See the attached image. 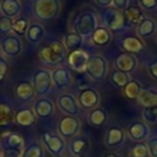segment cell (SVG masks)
Segmentation results:
<instances>
[{"instance_id": "obj_48", "label": "cell", "mask_w": 157, "mask_h": 157, "mask_svg": "<svg viewBox=\"0 0 157 157\" xmlns=\"http://www.w3.org/2000/svg\"><path fill=\"white\" fill-rule=\"evenodd\" d=\"M0 153H1V147H0Z\"/></svg>"}, {"instance_id": "obj_38", "label": "cell", "mask_w": 157, "mask_h": 157, "mask_svg": "<svg viewBox=\"0 0 157 157\" xmlns=\"http://www.w3.org/2000/svg\"><path fill=\"white\" fill-rule=\"evenodd\" d=\"M12 25H13V20L6 16H1L0 17V34H9L12 31Z\"/></svg>"}, {"instance_id": "obj_26", "label": "cell", "mask_w": 157, "mask_h": 157, "mask_svg": "<svg viewBox=\"0 0 157 157\" xmlns=\"http://www.w3.org/2000/svg\"><path fill=\"white\" fill-rule=\"evenodd\" d=\"M156 31H157V23L151 17H145L137 25V28H136L137 36L140 38H148V37L153 36L156 33Z\"/></svg>"}, {"instance_id": "obj_42", "label": "cell", "mask_w": 157, "mask_h": 157, "mask_svg": "<svg viewBox=\"0 0 157 157\" xmlns=\"http://www.w3.org/2000/svg\"><path fill=\"white\" fill-rule=\"evenodd\" d=\"M7 71H9V63L6 61V59L2 55H0V81H2L5 78Z\"/></svg>"}, {"instance_id": "obj_34", "label": "cell", "mask_w": 157, "mask_h": 157, "mask_svg": "<svg viewBox=\"0 0 157 157\" xmlns=\"http://www.w3.org/2000/svg\"><path fill=\"white\" fill-rule=\"evenodd\" d=\"M22 157H44V148L39 142H32L22 151Z\"/></svg>"}, {"instance_id": "obj_17", "label": "cell", "mask_w": 157, "mask_h": 157, "mask_svg": "<svg viewBox=\"0 0 157 157\" xmlns=\"http://www.w3.org/2000/svg\"><path fill=\"white\" fill-rule=\"evenodd\" d=\"M119 44L124 53H130L134 55L145 49V43L139 36H125Z\"/></svg>"}, {"instance_id": "obj_19", "label": "cell", "mask_w": 157, "mask_h": 157, "mask_svg": "<svg viewBox=\"0 0 157 157\" xmlns=\"http://www.w3.org/2000/svg\"><path fill=\"white\" fill-rule=\"evenodd\" d=\"M125 141V131L120 126H110L104 136V145L107 147H118Z\"/></svg>"}, {"instance_id": "obj_20", "label": "cell", "mask_w": 157, "mask_h": 157, "mask_svg": "<svg viewBox=\"0 0 157 157\" xmlns=\"http://www.w3.org/2000/svg\"><path fill=\"white\" fill-rule=\"evenodd\" d=\"M23 137L15 131H5L0 136L1 148H23Z\"/></svg>"}, {"instance_id": "obj_13", "label": "cell", "mask_w": 157, "mask_h": 157, "mask_svg": "<svg viewBox=\"0 0 157 157\" xmlns=\"http://www.w3.org/2000/svg\"><path fill=\"white\" fill-rule=\"evenodd\" d=\"M137 58L134 54L130 53H121L119 54L115 60H114V66L118 71L125 72V74H131L132 71L136 70L137 67Z\"/></svg>"}, {"instance_id": "obj_18", "label": "cell", "mask_w": 157, "mask_h": 157, "mask_svg": "<svg viewBox=\"0 0 157 157\" xmlns=\"http://www.w3.org/2000/svg\"><path fill=\"white\" fill-rule=\"evenodd\" d=\"M148 134H150L148 125H147V123H145L142 120L134 121L128 129L129 137L136 142H142L144 140H146L148 137Z\"/></svg>"}, {"instance_id": "obj_11", "label": "cell", "mask_w": 157, "mask_h": 157, "mask_svg": "<svg viewBox=\"0 0 157 157\" xmlns=\"http://www.w3.org/2000/svg\"><path fill=\"white\" fill-rule=\"evenodd\" d=\"M99 99H101V97H99V93L97 90H94L92 87H86V88H82L80 91L77 103L81 108L93 109L98 105Z\"/></svg>"}, {"instance_id": "obj_7", "label": "cell", "mask_w": 157, "mask_h": 157, "mask_svg": "<svg viewBox=\"0 0 157 157\" xmlns=\"http://www.w3.org/2000/svg\"><path fill=\"white\" fill-rule=\"evenodd\" d=\"M81 121L72 115H63L58 121V132L63 139H72L77 136Z\"/></svg>"}, {"instance_id": "obj_41", "label": "cell", "mask_w": 157, "mask_h": 157, "mask_svg": "<svg viewBox=\"0 0 157 157\" xmlns=\"http://www.w3.org/2000/svg\"><path fill=\"white\" fill-rule=\"evenodd\" d=\"M146 145L148 148V155L151 157H157V137H150Z\"/></svg>"}, {"instance_id": "obj_43", "label": "cell", "mask_w": 157, "mask_h": 157, "mask_svg": "<svg viewBox=\"0 0 157 157\" xmlns=\"http://www.w3.org/2000/svg\"><path fill=\"white\" fill-rule=\"evenodd\" d=\"M148 74H150V76L152 78L157 80V59L153 60L152 63H150V65H148Z\"/></svg>"}, {"instance_id": "obj_49", "label": "cell", "mask_w": 157, "mask_h": 157, "mask_svg": "<svg viewBox=\"0 0 157 157\" xmlns=\"http://www.w3.org/2000/svg\"><path fill=\"white\" fill-rule=\"evenodd\" d=\"M59 157H64V156H59ZM72 157H74V156H72Z\"/></svg>"}, {"instance_id": "obj_46", "label": "cell", "mask_w": 157, "mask_h": 157, "mask_svg": "<svg viewBox=\"0 0 157 157\" xmlns=\"http://www.w3.org/2000/svg\"><path fill=\"white\" fill-rule=\"evenodd\" d=\"M102 157H121V156H119V155H117V153H105V155H103Z\"/></svg>"}, {"instance_id": "obj_24", "label": "cell", "mask_w": 157, "mask_h": 157, "mask_svg": "<svg viewBox=\"0 0 157 157\" xmlns=\"http://www.w3.org/2000/svg\"><path fill=\"white\" fill-rule=\"evenodd\" d=\"M25 36H26V39H27L28 43L37 45V44L42 43V40L44 39V37H45V29H44V27L40 23L33 22V23H31L28 26V29H27V32H26Z\"/></svg>"}, {"instance_id": "obj_12", "label": "cell", "mask_w": 157, "mask_h": 157, "mask_svg": "<svg viewBox=\"0 0 157 157\" xmlns=\"http://www.w3.org/2000/svg\"><path fill=\"white\" fill-rule=\"evenodd\" d=\"M88 54L85 50L77 49V50H72L69 52L66 55V63L69 65L70 69L77 71V72H83L86 64L88 61Z\"/></svg>"}, {"instance_id": "obj_2", "label": "cell", "mask_w": 157, "mask_h": 157, "mask_svg": "<svg viewBox=\"0 0 157 157\" xmlns=\"http://www.w3.org/2000/svg\"><path fill=\"white\" fill-rule=\"evenodd\" d=\"M60 13L59 0H34L33 15L37 20L43 22H50L55 20Z\"/></svg>"}, {"instance_id": "obj_1", "label": "cell", "mask_w": 157, "mask_h": 157, "mask_svg": "<svg viewBox=\"0 0 157 157\" xmlns=\"http://www.w3.org/2000/svg\"><path fill=\"white\" fill-rule=\"evenodd\" d=\"M66 52L67 50L65 49L63 42L53 39L39 47L38 58L43 64L48 66H56L66 60V55H67Z\"/></svg>"}, {"instance_id": "obj_9", "label": "cell", "mask_w": 157, "mask_h": 157, "mask_svg": "<svg viewBox=\"0 0 157 157\" xmlns=\"http://www.w3.org/2000/svg\"><path fill=\"white\" fill-rule=\"evenodd\" d=\"M42 142L47 151L52 153L55 157H59L63 155L65 150V141L60 135L52 134V132H43L42 134Z\"/></svg>"}, {"instance_id": "obj_21", "label": "cell", "mask_w": 157, "mask_h": 157, "mask_svg": "<svg viewBox=\"0 0 157 157\" xmlns=\"http://www.w3.org/2000/svg\"><path fill=\"white\" fill-rule=\"evenodd\" d=\"M15 96L18 101L25 102V103L33 101V98L36 96V92H34L32 82L26 81V80L20 81L15 87Z\"/></svg>"}, {"instance_id": "obj_3", "label": "cell", "mask_w": 157, "mask_h": 157, "mask_svg": "<svg viewBox=\"0 0 157 157\" xmlns=\"http://www.w3.org/2000/svg\"><path fill=\"white\" fill-rule=\"evenodd\" d=\"M97 27H98L97 16L93 11H90V10L81 11L74 22L75 32L78 33L82 38L83 37H91Z\"/></svg>"}, {"instance_id": "obj_14", "label": "cell", "mask_w": 157, "mask_h": 157, "mask_svg": "<svg viewBox=\"0 0 157 157\" xmlns=\"http://www.w3.org/2000/svg\"><path fill=\"white\" fill-rule=\"evenodd\" d=\"M121 12L124 17L125 28L131 27V26H137L145 18L144 11L139 5H128Z\"/></svg>"}, {"instance_id": "obj_33", "label": "cell", "mask_w": 157, "mask_h": 157, "mask_svg": "<svg viewBox=\"0 0 157 157\" xmlns=\"http://www.w3.org/2000/svg\"><path fill=\"white\" fill-rule=\"evenodd\" d=\"M112 85L117 88H123L129 81H130V77L128 74L125 72H121V71H118V70H114L112 74H110V77H109Z\"/></svg>"}, {"instance_id": "obj_6", "label": "cell", "mask_w": 157, "mask_h": 157, "mask_svg": "<svg viewBox=\"0 0 157 157\" xmlns=\"http://www.w3.org/2000/svg\"><path fill=\"white\" fill-rule=\"evenodd\" d=\"M102 20L104 27H107L110 32H120L125 28L123 12L115 7H105L102 12Z\"/></svg>"}, {"instance_id": "obj_44", "label": "cell", "mask_w": 157, "mask_h": 157, "mask_svg": "<svg viewBox=\"0 0 157 157\" xmlns=\"http://www.w3.org/2000/svg\"><path fill=\"white\" fill-rule=\"evenodd\" d=\"M113 6L115 7V9H118V10H124L128 5H129V0H113Z\"/></svg>"}, {"instance_id": "obj_5", "label": "cell", "mask_w": 157, "mask_h": 157, "mask_svg": "<svg viewBox=\"0 0 157 157\" xmlns=\"http://www.w3.org/2000/svg\"><path fill=\"white\" fill-rule=\"evenodd\" d=\"M32 85L34 88V92L38 97H44L47 93L50 92L53 87L52 81V72L47 69H38L33 74L32 77Z\"/></svg>"}, {"instance_id": "obj_47", "label": "cell", "mask_w": 157, "mask_h": 157, "mask_svg": "<svg viewBox=\"0 0 157 157\" xmlns=\"http://www.w3.org/2000/svg\"><path fill=\"white\" fill-rule=\"evenodd\" d=\"M1 2H2V0H0V5H1Z\"/></svg>"}, {"instance_id": "obj_16", "label": "cell", "mask_w": 157, "mask_h": 157, "mask_svg": "<svg viewBox=\"0 0 157 157\" xmlns=\"http://www.w3.org/2000/svg\"><path fill=\"white\" fill-rule=\"evenodd\" d=\"M13 121L21 128H29V126L36 124L37 115L34 114L33 109H31L28 107H23V108H20L15 112Z\"/></svg>"}, {"instance_id": "obj_8", "label": "cell", "mask_w": 157, "mask_h": 157, "mask_svg": "<svg viewBox=\"0 0 157 157\" xmlns=\"http://www.w3.org/2000/svg\"><path fill=\"white\" fill-rule=\"evenodd\" d=\"M0 50L7 58H16L22 52V39L17 34H6L0 40Z\"/></svg>"}, {"instance_id": "obj_37", "label": "cell", "mask_w": 157, "mask_h": 157, "mask_svg": "<svg viewBox=\"0 0 157 157\" xmlns=\"http://www.w3.org/2000/svg\"><path fill=\"white\" fill-rule=\"evenodd\" d=\"M144 121L145 123H151V124H157V109L156 105L155 107H150V108H145L144 113Z\"/></svg>"}, {"instance_id": "obj_4", "label": "cell", "mask_w": 157, "mask_h": 157, "mask_svg": "<svg viewBox=\"0 0 157 157\" xmlns=\"http://www.w3.org/2000/svg\"><path fill=\"white\" fill-rule=\"evenodd\" d=\"M83 74L94 81H102L108 74V63L101 55H92L88 58Z\"/></svg>"}, {"instance_id": "obj_40", "label": "cell", "mask_w": 157, "mask_h": 157, "mask_svg": "<svg viewBox=\"0 0 157 157\" xmlns=\"http://www.w3.org/2000/svg\"><path fill=\"white\" fill-rule=\"evenodd\" d=\"M139 6L146 11H153L157 9V0H139Z\"/></svg>"}, {"instance_id": "obj_30", "label": "cell", "mask_w": 157, "mask_h": 157, "mask_svg": "<svg viewBox=\"0 0 157 157\" xmlns=\"http://www.w3.org/2000/svg\"><path fill=\"white\" fill-rule=\"evenodd\" d=\"M82 43H83V38L76 32H71V33L65 34L64 40H63V44H64L65 49L69 50V52L80 49Z\"/></svg>"}, {"instance_id": "obj_27", "label": "cell", "mask_w": 157, "mask_h": 157, "mask_svg": "<svg viewBox=\"0 0 157 157\" xmlns=\"http://www.w3.org/2000/svg\"><path fill=\"white\" fill-rule=\"evenodd\" d=\"M107 120H108V112L104 108H99V107L97 108L96 107L87 115V121L92 126H97V128L102 126L107 123Z\"/></svg>"}, {"instance_id": "obj_28", "label": "cell", "mask_w": 157, "mask_h": 157, "mask_svg": "<svg viewBox=\"0 0 157 157\" xmlns=\"http://www.w3.org/2000/svg\"><path fill=\"white\" fill-rule=\"evenodd\" d=\"M21 11V2L20 0H2L0 5V12L2 16L13 18Z\"/></svg>"}, {"instance_id": "obj_22", "label": "cell", "mask_w": 157, "mask_h": 157, "mask_svg": "<svg viewBox=\"0 0 157 157\" xmlns=\"http://www.w3.org/2000/svg\"><path fill=\"white\" fill-rule=\"evenodd\" d=\"M52 81L53 86L58 90L69 87L71 85V74L66 67H56L52 71Z\"/></svg>"}, {"instance_id": "obj_31", "label": "cell", "mask_w": 157, "mask_h": 157, "mask_svg": "<svg viewBox=\"0 0 157 157\" xmlns=\"http://www.w3.org/2000/svg\"><path fill=\"white\" fill-rule=\"evenodd\" d=\"M142 90V86L139 81L136 80H130L124 87H123V94L125 98L130 99V101H134V99H137L140 92Z\"/></svg>"}, {"instance_id": "obj_29", "label": "cell", "mask_w": 157, "mask_h": 157, "mask_svg": "<svg viewBox=\"0 0 157 157\" xmlns=\"http://www.w3.org/2000/svg\"><path fill=\"white\" fill-rule=\"evenodd\" d=\"M137 102L144 108L157 105V91L151 90V88H142L137 97Z\"/></svg>"}, {"instance_id": "obj_32", "label": "cell", "mask_w": 157, "mask_h": 157, "mask_svg": "<svg viewBox=\"0 0 157 157\" xmlns=\"http://www.w3.org/2000/svg\"><path fill=\"white\" fill-rule=\"evenodd\" d=\"M13 114L11 105L6 103H0V128L10 126L13 123Z\"/></svg>"}, {"instance_id": "obj_45", "label": "cell", "mask_w": 157, "mask_h": 157, "mask_svg": "<svg viewBox=\"0 0 157 157\" xmlns=\"http://www.w3.org/2000/svg\"><path fill=\"white\" fill-rule=\"evenodd\" d=\"M94 2L97 5H99L101 7H109L113 2V0H94Z\"/></svg>"}, {"instance_id": "obj_35", "label": "cell", "mask_w": 157, "mask_h": 157, "mask_svg": "<svg viewBox=\"0 0 157 157\" xmlns=\"http://www.w3.org/2000/svg\"><path fill=\"white\" fill-rule=\"evenodd\" d=\"M28 20L26 17H16L13 20V25H12V32L17 36H22V34H26L27 29H28Z\"/></svg>"}, {"instance_id": "obj_36", "label": "cell", "mask_w": 157, "mask_h": 157, "mask_svg": "<svg viewBox=\"0 0 157 157\" xmlns=\"http://www.w3.org/2000/svg\"><path fill=\"white\" fill-rule=\"evenodd\" d=\"M148 148L145 142L135 144L129 152V157H148Z\"/></svg>"}, {"instance_id": "obj_10", "label": "cell", "mask_w": 157, "mask_h": 157, "mask_svg": "<svg viewBox=\"0 0 157 157\" xmlns=\"http://www.w3.org/2000/svg\"><path fill=\"white\" fill-rule=\"evenodd\" d=\"M56 105L65 115L76 117L80 112V105L77 99L72 93H61L56 98Z\"/></svg>"}, {"instance_id": "obj_15", "label": "cell", "mask_w": 157, "mask_h": 157, "mask_svg": "<svg viewBox=\"0 0 157 157\" xmlns=\"http://www.w3.org/2000/svg\"><path fill=\"white\" fill-rule=\"evenodd\" d=\"M33 112L37 115V118L40 119H48L54 115L55 113V105L52 99L40 97L38 98L33 104Z\"/></svg>"}, {"instance_id": "obj_39", "label": "cell", "mask_w": 157, "mask_h": 157, "mask_svg": "<svg viewBox=\"0 0 157 157\" xmlns=\"http://www.w3.org/2000/svg\"><path fill=\"white\" fill-rule=\"evenodd\" d=\"M23 148H1L0 157H22Z\"/></svg>"}, {"instance_id": "obj_25", "label": "cell", "mask_w": 157, "mask_h": 157, "mask_svg": "<svg viewBox=\"0 0 157 157\" xmlns=\"http://www.w3.org/2000/svg\"><path fill=\"white\" fill-rule=\"evenodd\" d=\"M90 38L92 44L97 47H104L112 42V32L104 26H98Z\"/></svg>"}, {"instance_id": "obj_50", "label": "cell", "mask_w": 157, "mask_h": 157, "mask_svg": "<svg viewBox=\"0 0 157 157\" xmlns=\"http://www.w3.org/2000/svg\"><path fill=\"white\" fill-rule=\"evenodd\" d=\"M156 109H157V105H156Z\"/></svg>"}, {"instance_id": "obj_23", "label": "cell", "mask_w": 157, "mask_h": 157, "mask_svg": "<svg viewBox=\"0 0 157 157\" xmlns=\"http://www.w3.org/2000/svg\"><path fill=\"white\" fill-rule=\"evenodd\" d=\"M90 148V141L85 136H75L69 144V151L74 157L83 156Z\"/></svg>"}]
</instances>
